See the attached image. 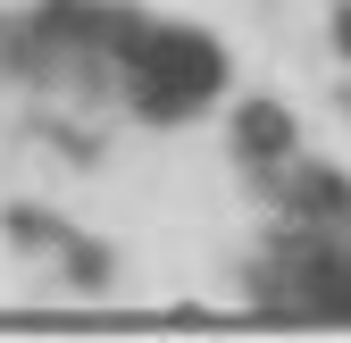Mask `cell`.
Returning <instances> with one entry per match:
<instances>
[{
	"instance_id": "6da1fadb",
	"label": "cell",
	"mask_w": 351,
	"mask_h": 343,
	"mask_svg": "<svg viewBox=\"0 0 351 343\" xmlns=\"http://www.w3.org/2000/svg\"><path fill=\"white\" fill-rule=\"evenodd\" d=\"M117 59H125V93L143 117H193L226 84V51L193 25H125Z\"/></svg>"
},
{
	"instance_id": "7a4b0ae2",
	"label": "cell",
	"mask_w": 351,
	"mask_h": 343,
	"mask_svg": "<svg viewBox=\"0 0 351 343\" xmlns=\"http://www.w3.org/2000/svg\"><path fill=\"white\" fill-rule=\"evenodd\" d=\"M234 143H243V159H293V117L276 109V101H243L234 109Z\"/></svg>"
},
{
	"instance_id": "3957f363",
	"label": "cell",
	"mask_w": 351,
	"mask_h": 343,
	"mask_svg": "<svg viewBox=\"0 0 351 343\" xmlns=\"http://www.w3.org/2000/svg\"><path fill=\"white\" fill-rule=\"evenodd\" d=\"M293 209L318 218V226H335V218H351V185L335 176V167H301L293 176Z\"/></svg>"
},
{
	"instance_id": "277c9868",
	"label": "cell",
	"mask_w": 351,
	"mask_h": 343,
	"mask_svg": "<svg viewBox=\"0 0 351 343\" xmlns=\"http://www.w3.org/2000/svg\"><path fill=\"white\" fill-rule=\"evenodd\" d=\"M335 42H343V51H351V9H343V17H335Z\"/></svg>"
}]
</instances>
